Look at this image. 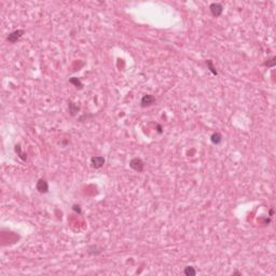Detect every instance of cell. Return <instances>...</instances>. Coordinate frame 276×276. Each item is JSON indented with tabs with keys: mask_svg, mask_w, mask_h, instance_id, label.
<instances>
[{
	"mask_svg": "<svg viewBox=\"0 0 276 276\" xmlns=\"http://www.w3.org/2000/svg\"><path fill=\"white\" fill-rule=\"evenodd\" d=\"M69 83L73 84L75 87H77V89H83V84H82V82L79 80L78 78H75V77H72V78L69 79Z\"/></svg>",
	"mask_w": 276,
	"mask_h": 276,
	"instance_id": "8fae6325",
	"label": "cell"
},
{
	"mask_svg": "<svg viewBox=\"0 0 276 276\" xmlns=\"http://www.w3.org/2000/svg\"><path fill=\"white\" fill-rule=\"evenodd\" d=\"M72 210L76 211V213H78V214H81L82 210H81V207L79 205H77V204H75V205H72Z\"/></svg>",
	"mask_w": 276,
	"mask_h": 276,
	"instance_id": "9a60e30c",
	"label": "cell"
},
{
	"mask_svg": "<svg viewBox=\"0 0 276 276\" xmlns=\"http://www.w3.org/2000/svg\"><path fill=\"white\" fill-rule=\"evenodd\" d=\"M233 275H242V273H239V272L235 271V272H233Z\"/></svg>",
	"mask_w": 276,
	"mask_h": 276,
	"instance_id": "e0dca14e",
	"label": "cell"
},
{
	"mask_svg": "<svg viewBox=\"0 0 276 276\" xmlns=\"http://www.w3.org/2000/svg\"><path fill=\"white\" fill-rule=\"evenodd\" d=\"M130 167L132 168V169H134L135 172L141 173V172H144L145 163L140 157H134V159H132L130 162Z\"/></svg>",
	"mask_w": 276,
	"mask_h": 276,
	"instance_id": "6da1fadb",
	"label": "cell"
},
{
	"mask_svg": "<svg viewBox=\"0 0 276 276\" xmlns=\"http://www.w3.org/2000/svg\"><path fill=\"white\" fill-rule=\"evenodd\" d=\"M103 252V248H99L98 246H96V245H92V246H90L89 248H87V254H95V256H97V254H101Z\"/></svg>",
	"mask_w": 276,
	"mask_h": 276,
	"instance_id": "52a82bcc",
	"label": "cell"
},
{
	"mask_svg": "<svg viewBox=\"0 0 276 276\" xmlns=\"http://www.w3.org/2000/svg\"><path fill=\"white\" fill-rule=\"evenodd\" d=\"M184 275L187 276H195L196 275V271L193 266H186L184 270Z\"/></svg>",
	"mask_w": 276,
	"mask_h": 276,
	"instance_id": "7c38bea8",
	"label": "cell"
},
{
	"mask_svg": "<svg viewBox=\"0 0 276 276\" xmlns=\"http://www.w3.org/2000/svg\"><path fill=\"white\" fill-rule=\"evenodd\" d=\"M209 10H210V13L213 16L218 17V16H220L222 14V12H223V7H222L221 3L214 2L209 6Z\"/></svg>",
	"mask_w": 276,
	"mask_h": 276,
	"instance_id": "3957f363",
	"label": "cell"
},
{
	"mask_svg": "<svg viewBox=\"0 0 276 276\" xmlns=\"http://www.w3.org/2000/svg\"><path fill=\"white\" fill-rule=\"evenodd\" d=\"M24 34H25V30L24 29H16V30H14V31H12V33L9 34L8 37H7V40H8L10 43H15V42H17L19 39L22 38Z\"/></svg>",
	"mask_w": 276,
	"mask_h": 276,
	"instance_id": "7a4b0ae2",
	"label": "cell"
},
{
	"mask_svg": "<svg viewBox=\"0 0 276 276\" xmlns=\"http://www.w3.org/2000/svg\"><path fill=\"white\" fill-rule=\"evenodd\" d=\"M36 188L38 190V192L42 193V194L49 192V184H48V181L46 179H39L37 181V184H36Z\"/></svg>",
	"mask_w": 276,
	"mask_h": 276,
	"instance_id": "5b68a950",
	"label": "cell"
},
{
	"mask_svg": "<svg viewBox=\"0 0 276 276\" xmlns=\"http://www.w3.org/2000/svg\"><path fill=\"white\" fill-rule=\"evenodd\" d=\"M155 103V97L153 96V95L151 94H147V95H144L142 96V98H141L140 100V107H142V108H146V107H149V106L153 105V104Z\"/></svg>",
	"mask_w": 276,
	"mask_h": 276,
	"instance_id": "277c9868",
	"label": "cell"
},
{
	"mask_svg": "<svg viewBox=\"0 0 276 276\" xmlns=\"http://www.w3.org/2000/svg\"><path fill=\"white\" fill-rule=\"evenodd\" d=\"M206 65H207V67H208L209 71H210L214 76H218V71H217L216 67L214 66V63H213V60H206Z\"/></svg>",
	"mask_w": 276,
	"mask_h": 276,
	"instance_id": "30bf717a",
	"label": "cell"
},
{
	"mask_svg": "<svg viewBox=\"0 0 276 276\" xmlns=\"http://www.w3.org/2000/svg\"><path fill=\"white\" fill-rule=\"evenodd\" d=\"M91 164L95 169H98V168L103 167L104 164H105V157H91Z\"/></svg>",
	"mask_w": 276,
	"mask_h": 276,
	"instance_id": "8992f818",
	"label": "cell"
},
{
	"mask_svg": "<svg viewBox=\"0 0 276 276\" xmlns=\"http://www.w3.org/2000/svg\"><path fill=\"white\" fill-rule=\"evenodd\" d=\"M275 64H276V57L275 56H272L271 58L266 60V62L263 63V65L266 66V67H274Z\"/></svg>",
	"mask_w": 276,
	"mask_h": 276,
	"instance_id": "4fadbf2b",
	"label": "cell"
},
{
	"mask_svg": "<svg viewBox=\"0 0 276 276\" xmlns=\"http://www.w3.org/2000/svg\"><path fill=\"white\" fill-rule=\"evenodd\" d=\"M210 140H211V142L214 145H219L220 142L222 141V136H221V134H220L219 132H216V133H214L213 135L210 136Z\"/></svg>",
	"mask_w": 276,
	"mask_h": 276,
	"instance_id": "ba28073f",
	"label": "cell"
},
{
	"mask_svg": "<svg viewBox=\"0 0 276 276\" xmlns=\"http://www.w3.org/2000/svg\"><path fill=\"white\" fill-rule=\"evenodd\" d=\"M68 107H69V112H70V114L72 116H76L79 111H80V107H79L78 105H76L75 103H72V101H69Z\"/></svg>",
	"mask_w": 276,
	"mask_h": 276,
	"instance_id": "9c48e42d",
	"label": "cell"
},
{
	"mask_svg": "<svg viewBox=\"0 0 276 276\" xmlns=\"http://www.w3.org/2000/svg\"><path fill=\"white\" fill-rule=\"evenodd\" d=\"M15 152H16L17 154H19V157H21L23 161L26 160V157H26V155H25L24 153L22 152V149H21V146H19V145H16V146H15Z\"/></svg>",
	"mask_w": 276,
	"mask_h": 276,
	"instance_id": "5bb4252c",
	"label": "cell"
},
{
	"mask_svg": "<svg viewBox=\"0 0 276 276\" xmlns=\"http://www.w3.org/2000/svg\"><path fill=\"white\" fill-rule=\"evenodd\" d=\"M157 132L159 133V134H162V133H163L162 125H160V124H157Z\"/></svg>",
	"mask_w": 276,
	"mask_h": 276,
	"instance_id": "2e32d148",
	"label": "cell"
},
{
	"mask_svg": "<svg viewBox=\"0 0 276 276\" xmlns=\"http://www.w3.org/2000/svg\"><path fill=\"white\" fill-rule=\"evenodd\" d=\"M273 213H274V211H273V209H271V210H270V215H271V216L273 215Z\"/></svg>",
	"mask_w": 276,
	"mask_h": 276,
	"instance_id": "ac0fdd59",
	"label": "cell"
}]
</instances>
